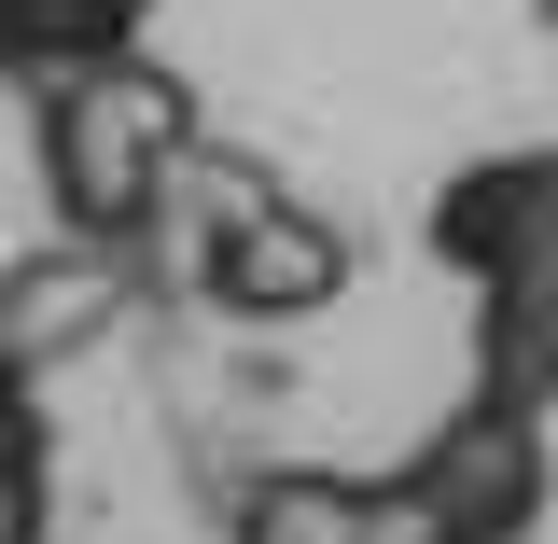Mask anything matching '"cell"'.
Wrapping results in <instances>:
<instances>
[{"label":"cell","mask_w":558,"mask_h":544,"mask_svg":"<svg viewBox=\"0 0 558 544\" xmlns=\"http://www.w3.org/2000/svg\"><path fill=\"white\" fill-rule=\"evenodd\" d=\"M196 279H209V307H238V322H307V307L349 279V238L322 223V209L238 182L223 223H209V252H196Z\"/></svg>","instance_id":"obj_4"},{"label":"cell","mask_w":558,"mask_h":544,"mask_svg":"<svg viewBox=\"0 0 558 544\" xmlns=\"http://www.w3.org/2000/svg\"><path fill=\"white\" fill-rule=\"evenodd\" d=\"M545 419L531 391H461V406L418 433L405 461H391V488H405V517L433 544H531L545 531V503H558V447H545Z\"/></svg>","instance_id":"obj_3"},{"label":"cell","mask_w":558,"mask_h":544,"mask_svg":"<svg viewBox=\"0 0 558 544\" xmlns=\"http://www.w3.org/2000/svg\"><path fill=\"white\" fill-rule=\"evenodd\" d=\"M238 544H433L391 475H252L238 488Z\"/></svg>","instance_id":"obj_5"},{"label":"cell","mask_w":558,"mask_h":544,"mask_svg":"<svg viewBox=\"0 0 558 544\" xmlns=\"http://www.w3.org/2000/svg\"><path fill=\"white\" fill-rule=\"evenodd\" d=\"M140 28H154V0H0V57H14V84L84 70V57H140Z\"/></svg>","instance_id":"obj_6"},{"label":"cell","mask_w":558,"mask_h":544,"mask_svg":"<svg viewBox=\"0 0 558 544\" xmlns=\"http://www.w3.org/2000/svg\"><path fill=\"white\" fill-rule=\"evenodd\" d=\"M28 154H43V196L84 252H126L154 238V209L196 154V98L168 84L154 57H84L28 84Z\"/></svg>","instance_id":"obj_1"},{"label":"cell","mask_w":558,"mask_h":544,"mask_svg":"<svg viewBox=\"0 0 558 544\" xmlns=\"http://www.w3.org/2000/svg\"><path fill=\"white\" fill-rule=\"evenodd\" d=\"M418 238L475 279V377L558 406V154H475Z\"/></svg>","instance_id":"obj_2"}]
</instances>
